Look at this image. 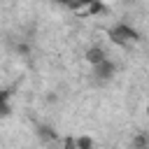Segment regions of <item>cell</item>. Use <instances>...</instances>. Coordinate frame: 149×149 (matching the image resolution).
I'll use <instances>...</instances> for the list:
<instances>
[{"label": "cell", "mask_w": 149, "mask_h": 149, "mask_svg": "<svg viewBox=\"0 0 149 149\" xmlns=\"http://www.w3.org/2000/svg\"><path fill=\"white\" fill-rule=\"evenodd\" d=\"M109 40H112L114 44L128 47V44L137 42V40H140V35H137V30H135L133 26H128V23H116V26H112V28H109Z\"/></svg>", "instance_id": "cell-1"}, {"label": "cell", "mask_w": 149, "mask_h": 149, "mask_svg": "<svg viewBox=\"0 0 149 149\" xmlns=\"http://www.w3.org/2000/svg\"><path fill=\"white\" fill-rule=\"evenodd\" d=\"M147 114H149V107H147Z\"/></svg>", "instance_id": "cell-10"}, {"label": "cell", "mask_w": 149, "mask_h": 149, "mask_svg": "<svg viewBox=\"0 0 149 149\" xmlns=\"http://www.w3.org/2000/svg\"><path fill=\"white\" fill-rule=\"evenodd\" d=\"M7 100H9V93H7V91H0V114H2V116L9 112V105H7Z\"/></svg>", "instance_id": "cell-6"}, {"label": "cell", "mask_w": 149, "mask_h": 149, "mask_svg": "<svg viewBox=\"0 0 149 149\" xmlns=\"http://www.w3.org/2000/svg\"><path fill=\"white\" fill-rule=\"evenodd\" d=\"M114 72H116V65H114L109 58H105L102 63L93 65V81H95V84H107V81H112Z\"/></svg>", "instance_id": "cell-2"}, {"label": "cell", "mask_w": 149, "mask_h": 149, "mask_svg": "<svg viewBox=\"0 0 149 149\" xmlns=\"http://www.w3.org/2000/svg\"><path fill=\"white\" fill-rule=\"evenodd\" d=\"M133 147H135V149H149V135H147V133L137 135L135 142H133Z\"/></svg>", "instance_id": "cell-5"}, {"label": "cell", "mask_w": 149, "mask_h": 149, "mask_svg": "<svg viewBox=\"0 0 149 149\" xmlns=\"http://www.w3.org/2000/svg\"><path fill=\"white\" fill-rule=\"evenodd\" d=\"M56 2H61V5H70L72 0H56Z\"/></svg>", "instance_id": "cell-9"}, {"label": "cell", "mask_w": 149, "mask_h": 149, "mask_svg": "<svg viewBox=\"0 0 149 149\" xmlns=\"http://www.w3.org/2000/svg\"><path fill=\"white\" fill-rule=\"evenodd\" d=\"M74 144H77V149H95V142H93V137H88V135L74 137Z\"/></svg>", "instance_id": "cell-4"}, {"label": "cell", "mask_w": 149, "mask_h": 149, "mask_svg": "<svg viewBox=\"0 0 149 149\" xmlns=\"http://www.w3.org/2000/svg\"><path fill=\"white\" fill-rule=\"evenodd\" d=\"M93 2H98V0H72L70 5H72V7H81V5H88V7H91Z\"/></svg>", "instance_id": "cell-7"}, {"label": "cell", "mask_w": 149, "mask_h": 149, "mask_svg": "<svg viewBox=\"0 0 149 149\" xmlns=\"http://www.w3.org/2000/svg\"><path fill=\"white\" fill-rule=\"evenodd\" d=\"M65 149H77V144H74V137H68V140H65Z\"/></svg>", "instance_id": "cell-8"}, {"label": "cell", "mask_w": 149, "mask_h": 149, "mask_svg": "<svg viewBox=\"0 0 149 149\" xmlns=\"http://www.w3.org/2000/svg\"><path fill=\"white\" fill-rule=\"evenodd\" d=\"M107 56H105V51H102V47H91V49H86V61L91 63V65H98V63H102Z\"/></svg>", "instance_id": "cell-3"}]
</instances>
